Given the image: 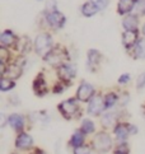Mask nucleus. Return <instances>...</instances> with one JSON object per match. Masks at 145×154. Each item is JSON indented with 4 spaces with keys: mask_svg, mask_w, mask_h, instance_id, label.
<instances>
[{
    "mask_svg": "<svg viewBox=\"0 0 145 154\" xmlns=\"http://www.w3.org/2000/svg\"><path fill=\"white\" fill-rule=\"evenodd\" d=\"M42 59H43L45 63L50 65V66L57 69L63 64L70 61V55H69V51L66 50L65 46L55 45Z\"/></svg>",
    "mask_w": 145,
    "mask_h": 154,
    "instance_id": "nucleus-1",
    "label": "nucleus"
},
{
    "mask_svg": "<svg viewBox=\"0 0 145 154\" xmlns=\"http://www.w3.org/2000/svg\"><path fill=\"white\" fill-rule=\"evenodd\" d=\"M42 17L45 23L47 24L48 28L52 31H59L63 29L66 24V17L63 12H60L59 9L52 10V12H42Z\"/></svg>",
    "mask_w": 145,
    "mask_h": 154,
    "instance_id": "nucleus-2",
    "label": "nucleus"
},
{
    "mask_svg": "<svg viewBox=\"0 0 145 154\" xmlns=\"http://www.w3.org/2000/svg\"><path fill=\"white\" fill-rule=\"evenodd\" d=\"M52 47H54V40L48 32H42V33L37 35V37L35 38V42H33L35 52L41 57H43Z\"/></svg>",
    "mask_w": 145,
    "mask_h": 154,
    "instance_id": "nucleus-3",
    "label": "nucleus"
},
{
    "mask_svg": "<svg viewBox=\"0 0 145 154\" xmlns=\"http://www.w3.org/2000/svg\"><path fill=\"white\" fill-rule=\"evenodd\" d=\"M112 146V140L107 133H98L93 139V149L98 153H107Z\"/></svg>",
    "mask_w": 145,
    "mask_h": 154,
    "instance_id": "nucleus-4",
    "label": "nucleus"
},
{
    "mask_svg": "<svg viewBox=\"0 0 145 154\" xmlns=\"http://www.w3.org/2000/svg\"><path fill=\"white\" fill-rule=\"evenodd\" d=\"M56 71H57L59 80H63L68 84H70L71 80L76 76V66H75V64H72L70 61L65 63V64L61 65V66H59L56 69Z\"/></svg>",
    "mask_w": 145,
    "mask_h": 154,
    "instance_id": "nucleus-5",
    "label": "nucleus"
},
{
    "mask_svg": "<svg viewBox=\"0 0 145 154\" xmlns=\"http://www.w3.org/2000/svg\"><path fill=\"white\" fill-rule=\"evenodd\" d=\"M59 111L63 113L65 119H72L76 116V113L79 112V106L76 103V100L74 98H69L66 101H63L59 104Z\"/></svg>",
    "mask_w": 145,
    "mask_h": 154,
    "instance_id": "nucleus-6",
    "label": "nucleus"
},
{
    "mask_svg": "<svg viewBox=\"0 0 145 154\" xmlns=\"http://www.w3.org/2000/svg\"><path fill=\"white\" fill-rule=\"evenodd\" d=\"M106 108V101L102 94H94L88 103V113L92 116L101 115Z\"/></svg>",
    "mask_w": 145,
    "mask_h": 154,
    "instance_id": "nucleus-7",
    "label": "nucleus"
},
{
    "mask_svg": "<svg viewBox=\"0 0 145 154\" xmlns=\"http://www.w3.org/2000/svg\"><path fill=\"white\" fill-rule=\"evenodd\" d=\"M94 94H96L94 93V87L89 84L88 82H82L76 91V100L79 102H89Z\"/></svg>",
    "mask_w": 145,
    "mask_h": 154,
    "instance_id": "nucleus-8",
    "label": "nucleus"
},
{
    "mask_svg": "<svg viewBox=\"0 0 145 154\" xmlns=\"http://www.w3.org/2000/svg\"><path fill=\"white\" fill-rule=\"evenodd\" d=\"M32 89H33V92H35V94L37 97H43L48 93L47 82H46V79H45V75L42 73H38L36 75V78L33 79Z\"/></svg>",
    "mask_w": 145,
    "mask_h": 154,
    "instance_id": "nucleus-9",
    "label": "nucleus"
},
{
    "mask_svg": "<svg viewBox=\"0 0 145 154\" xmlns=\"http://www.w3.org/2000/svg\"><path fill=\"white\" fill-rule=\"evenodd\" d=\"M139 35H140V31H124L122 32V45H124V47L126 48L127 51H131L134 47H135V45L139 41Z\"/></svg>",
    "mask_w": 145,
    "mask_h": 154,
    "instance_id": "nucleus-10",
    "label": "nucleus"
},
{
    "mask_svg": "<svg viewBox=\"0 0 145 154\" xmlns=\"http://www.w3.org/2000/svg\"><path fill=\"white\" fill-rule=\"evenodd\" d=\"M102 54L99 52L96 48H91L88 50V54H87V65L91 71H96L98 69V66L101 65L102 63Z\"/></svg>",
    "mask_w": 145,
    "mask_h": 154,
    "instance_id": "nucleus-11",
    "label": "nucleus"
},
{
    "mask_svg": "<svg viewBox=\"0 0 145 154\" xmlns=\"http://www.w3.org/2000/svg\"><path fill=\"white\" fill-rule=\"evenodd\" d=\"M18 40H19V37L12 29H5L0 35V45L4 47H8V48H14Z\"/></svg>",
    "mask_w": 145,
    "mask_h": 154,
    "instance_id": "nucleus-12",
    "label": "nucleus"
},
{
    "mask_svg": "<svg viewBox=\"0 0 145 154\" xmlns=\"http://www.w3.org/2000/svg\"><path fill=\"white\" fill-rule=\"evenodd\" d=\"M140 26V17L135 13H129L122 18V27L125 31H137Z\"/></svg>",
    "mask_w": 145,
    "mask_h": 154,
    "instance_id": "nucleus-13",
    "label": "nucleus"
},
{
    "mask_svg": "<svg viewBox=\"0 0 145 154\" xmlns=\"http://www.w3.org/2000/svg\"><path fill=\"white\" fill-rule=\"evenodd\" d=\"M137 0H119L117 2V14L124 17V15L132 13L134 8H135V4H136Z\"/></svg>",
    "mask_w": 145,
    "mask_h": 154,
    "instance_id": "nucleus-14",
    "label": "nucleus"
},
{
    "mask_svg": "<svg viewBox=\"0 0 145 154\" xmlns=\"http://www.w3.org/2000/svg\"><path fill=\"white\" fill-rule=\"evenodd\" d=\"M14 50L18 52L20 56H24L26 54H28L32 50V41L29 40V37L28 36L19 37V40H18V42H17Z\"/></svg>",
    "mask_w": 145,
    "mask_h": 154,
    "instance_id": "nucleus-15",
    "label": "nucleus"
},
{
    "mask_svg": "<svg viewBox=\"0 0 145 154\" xmlns=\"http://www.w3.org/2000/svg\"><path fill=\"white\" fill-rule=\"evenodd\" d=\"M33 144V139L32 136L26 134V133H19V135L17 136V140H15V146L18 149H22V150H27L29 149Z\"/></svg>",
    "mask_w": 145,
    "mask_h": 154,
    "instance_id": "nucleus-16",
    "label": "nucleus"
},
{
    "mask_svg": "<svg viewBox=\"0 0 145 154\" xmlns=\"http://www.w3.org/2000/svg\"><path fill=\"white\" fill-rule=\"evenodd\" d=\"M98 12H101L99 8L94 3H92L91 0H87V2H84L82 4V7H80V13L84 15V17H87V18L94 17L96 14H98Z\"/></svg>",
    "mask_w": 145,
    "mask_h": 154,
    "instance_id": "nucleus-17",
    "label": "nucleus"
},
{
    "mask_svg": "<svg viewBox=\"0 0 145 154\" xmlns=\"http://www.w3.org/2000/svg\"><path fill=\"white\" fill-rule=\"evenodd\" d=\"M131 134V130H130V125L127 124H119L115 128V135L117 137V140L120 143H125L127 136Z\"/></svg>",
    "mask_w": 145,
    "mask_h": 154,
    "instance_id": "nucleus-18",
    "label": "nucleus"
},
{
    "mask_svg": "<svg viewBox=\"0 0 145 154\" xmlns=\"http://www.w3.org/2000/svg\"><path fill=\"white\" fill-rule=\"evenodd\" d=\"M132 57L135 60H143L145 59V37L139 38L135 47L132 48Z\"/></svg>",
    "mask_w": 145,
    "mask_h": 154,
    "instance_id": "nucleus-19",
    "label": "nucleus"
},
{
    "mask_svg": "<svg viewBox=\"0 0 145 154\" xmlns=\"http://www.w3.org/2000/svg\"><path fill=\"white\" fill-rule=\"evenodd\" d=\"M9 124L15 131H18V133H22V131H23L24 120H23V117H22L20 115H18V113L10 115L9 116Z\"/></svg>",
    "mask_w": 145,
    "mask_h": 154,
    "instance_id": "nucleus-20",
    "label": "nucleus"
},
{
    "mask_svg": "<svg viewBox=\"0 0 145 154\" xmlns=\"http://www.w3.org/2000/svg\"><path fill=\"white\" fill-rule=\"evenodd\" d=\"M84 131H82V130H78L75 131L74 134H72L71 136V139H70V144L76 148V146H79V145H83V143H84Z\"/></svg>",
    "mask_w": 145,
    "mask_h": 154,
    "instance_id": "nucleus-21",
    "label": "nucleus"
},
{
    "mask_svg": "<svg viewBox=\"0 0 145 154\" xmlns=\"http://www.w3.org/2000/svg\"><path fill=\"white\" fill-rule=\"evenodd\" d=\"M14 87H15L14 79L7 78V76H2V79H0V91L2 92H8L10 89H13Z\"/></svg>",
    "mask_w": 145,
    "mask_h": 154,
    "instance_id": "nucleus-22",
    "label": "nucleus"
},
{
    "mask_svg": "<svg viewBox=\"0 0 145 154\" xmlns=\"http://www.w3.org/2000/svg\"><path fill=\"white\" fill-rule=\"evenodd\" d=\"M12 63V54H10V48L2 46L0 47V64L8 65Z\"/></svg>",
    "mask_w": 145,
    "mask_h": 154,
    "instance_id": "nucleus-23",
    "label": "nucleus"
},
{
    "mask_svg": "<svg viewBox=\"0 0 145 154\" xmlns=\"http://www.w3.org/2000/svg\"><path fill=\"white\" fill-rule=\"evenodd\" d=\"M104 101H106V108H111L117 103L119 97H117V94L115 92H110V93H107V94L104 96Z\"/></svg>",
    "mask_w": 145,
    "mask_h": 154,
    "instance_id": "nucleus-24",
    "label": "nucleus"
},
{
    "mask_svg": "<svg viewBox=\"0 0 145 154\" xmlns=\"http://www.w3.org/2000/svg\"><path fill=\"white\" fill-rule=\"evenodd\" d=\"M115 121H116V112H108L102 117V125L108 128V126H112Z\"/></svg>",
    "mask_w": 145,
    "mask_h": 154,
    "instance_id": "nucleus-25",
    "label": "nucleus"
},
{
    "mask_svg": "<svg viewBox=\"0 0 145 154\" xmlns=\"http://www.w3.org/2000/svg\"><path fill=\"white\" fill-rule=\"evenodd\" d=\"M132 13L137 14L139 17H145V0H137Z\"/></svg>",
    "mask_w": 145,
    "mask_h": 154,
    "instance_id": "nucleus-26",
    "label": "nucleus"
},
{
    "mask_svg": "<svg viewBox=\"0 0 145 154\" xmlns=\"http://www.w3.org/2000/svg\"><path fill=\"white\" fill-rule=\"evenodd\" d=\"M82 130L84 131L85 134H92L94 133V124H93V121L91 120H83V122H82Z\"/></svg>",
    "mask_w": 145,
    "mask_h": 154,
    "instance_id": "nucleus-27",
    "label": "nucleus"
},
{
    "mask_svg": "<svg viewBox=\"0 0 145 154\" xmlns=\"http://www.w3.org/2000/svg\"><path fill=\"white\" fill-rule=\"evenodd\" d=\"M68 85H69L68 83H65V82H63V80H59L57 83H55V85L52 88V92L55 93V94H60V93H63L66 89Z\"/></svg>",
    "mask_w": 145,
    "mask_h": 154,
    "instance_id": "nucleus-28",
    "label": "nucleus"
},
{
    "mask_svg": "<svg viewBox=\"0 0 145 154\" xmlns=\"http://www.w3.org/2000/svg\"><path fill=\"white\" fill-rule=\"evenodd\" d=\"M56 9H59L56 0H45V12H52Z\"/></svg>",
    "mask_w": 145,
    "mask_h": 154,
    "instance_id": "nucleus-29",
    "label": "nucleus"
},
{
    "mask_svg": "<svg viewBox=\"0 0 145 154\" xmlns=\"http://www.w3.org/2000/svg\"><path fill=\"white\" fill-rule=\"evenodd\" d=\"M74 154H91V148L85 145H79L74 148Z\"/></svg>",
    "mask_w": 145,
    "mask_h": 154,
    "instance_id": "nucleus-30",
    "label": "nucleus"
},
{
    "mask_svg": "<svg viewBox=\"0 0 145 154\" xmlns=\"http://www.w3.org/2000/svg\"><path fill=\"white\" fill-rule=\"evenodd\" d=\"M91 2L96 4L99 10H104L110 5V0H91Z\"/></svg>",
    "mask_w": 145,
    "mask_h": 154,
    "instance_id": "nucleus-31",
    "label": "nucleus"
},
{
    "mask_svg": "<svg viewBox=\"0 0 145 154\" xmlns=\"http://www.w3.org/2000/svg\"><path fill=\"white\" fill-rule=\"evenodd\" d=\"M144 87H145V71L139 75L137 79H136V88L137 89H141Z\"/></svg>",
    "mask_w": 145,
    "mask_h": 154,
    "instance_id": "nucleus-32",
    "label": "nucleus"
},
{
    "mask_svg": "<svg viewBox=\"0 0 145 154\" xmlns=\"http://www.w3.org/2000/svg\"><path fill=\"white\" fill-rule=\"evenodd\" d=\"M113 154H129V148L125 145V143H122V145L117 148Z\"/></svg>",
    "mask_w": 145,
    "mask_h": 154,
    "instance_id": "nucleus-33",
    "label": "nucleus"
},
{
    "mask_svg": "<svg viewBox=\"0 0 145 154\" xmlns=\"http://www.w3.org/2000/svg\"><path fill=\"white\" fill-rule=\"evenodd\" d=\"M129 82H130V75L129 74H122L119 78V84L125 85V84L129 83Z\"/></svg>",
    "mask_w": 145,
    "mask_h": 154,
    "instance_id": "nucleus-34",
    "label": "nucleus"
},
{
    "mask_svg": "<svg viewBox=\"0 0 145 154\" xmlns=\"http://www.w3.org/2000/svg\"><path fill=\"white\" fill-rule=\"evenodd\" d=\"M0 120H2V128H4V126H5V116L3 113L0 115Z\"/></svg>",
    "mask_w": 145,
    "mask_h": 154,
    "instance_id": "nucleus-35",
    "label": "nucleus"
},
{
    "mask_svg": "<svg viewBox=\"0 0 145 154\" xmlns=\"http://www.w3.org/2000/svg\"><path fill=\"white\" fill-rule=\"evenodd\" d=\"M31 154H45V153H43V150H40V149H36L35 152H32Z\"/></svg>",
    "mask_w": 145,
    "mask_h": 154,
    "instance_id": "nucleus-36",
    "label": "nucleus"
},
{
    "mask_svg": "<svg viewBox=\"0 0 145 154\" xmlns=\"http://www.w3.org/2000/svg\"><path fill=\"white\" fill-rule=\"evenodd\" d=\"M140 32H141V33H143V36L145 37V23L143 24V28H141V31H140Z\"/></svg>",
    "mask_w": 145,
    "mask_h": 154,
    "instance_id": "nucleus-37",
    "label": "nucleus"
},
{
    "mask_svg": "<svg viewBox=\"0 0 145 154\" xmlns=\"http://www.w3.org/2000/svg\"><path fill=\"white\" fill-rule=\"evenodd\" d=\"M36 2H40L41 3V2H43V0H36Z\"/></svg>",
    "mask_w": 145,
    "mask_h": 154,
    "instance_id": "nucleus-38",
    "label": "nucleus"
}]
</instances>
